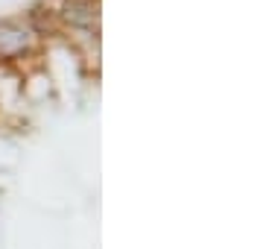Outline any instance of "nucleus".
Masks as SVG:
<instances>
[{
	"label": "nucleus",
	"instance_id": "f257e3e1",
	"mask_svg": "<svg viewBox=\"0 0 263 249\" xmlns=\"http://www.w3.org/2000/svg\"><path fill=\"white\" fill-rule=\"evenodd\" d=\"M32 44V32L21 24L3 21L0 24V56H18Z\"/></svg>",
	"mask_w": 263,
	"mask_h": 249
},
{
	"label": "nucleus",
	"instance_id": "f03ea898",
	"mask_svg": "<svg viewBox=\"0 0 263 249\" xmlns=\"http://www.w3.org/2000/svg\"><path fill=\"white\" fill-rule=\"evenodd\" d=\"M65 18L70 21V24H94L97 18V6L94 3H67L65 6Z\"/></svg>",
	"mask_w": 263,
	"mask_h": 249
}]
</instances>
